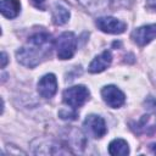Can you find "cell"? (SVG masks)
Here are the masks:
<instances>
[{
    "label": "cell",
    "mask_w": 156,
    "mask_h": 156,
    "mask_svg": "<svg viewBox=\"0 0 156 156\" xmlns=\"http://www.w3.org/2000/svg\"><path fill=\"white\" fill-rule=\"evenodd\" d=\"M149 147H150L151 152L156 155V143H152V144H150V145H149Z\"/></svg>",
    "instance_id": "603a6c76"
},
{
    "label": "cell",
    "mask_w": 156,
    "mask_h": 156,
    "mask_svg": "<svg viewBox=\"0 0 156 156\" xmlns=\"http://www.w3.org/2000/svg\"><path fill=\"white\" fill-rule=\"evenodd\" d=\"M145 105L147 106L149 110H151L152 112H156V100L151 96H149L147 100H145Z\"/></svg>",
    "instance_id": "d6986e66"
},
{
    "label": "cell",
    "mask_w": 156,
    "mask_h": 156,
    "mask_svg": "<svg viewBox=\"0 0 156 156\" xmlns=\"http://www.w3.org/2000/svg\"><path fill=\"white\" fill-rule=\"evenodd\" d=\"M58 117L61 119H65V121H73L77 118V112L73 108H71L69 111L67 108H62L58 111Z\"/></svg>",
    "instance_id": "e0dca14e"
},
{
    "label": "cell",
    "mask_w": 156,
    "mask_h": 156,
    "mask_svg": "<svg viewBox=\"0 0 156 156\" xmlns=\"http://www.w3.org/2000/svg\"><path fill=\"white\" fill-rule=\"evenodd\" d=\"M108 154L112 156H126L129 154V145L124 139H113L108 144Z\"/></svg>",
    "instance_id": "2e32d148"
},
{
    "label": "cell",
    "mask_w": 156,
    "mask_h": 156,
    "mask_svg": "<svg viewBox=\"0 0 156 156\" xmlns=\"http://www.w3.org/2000/svg\"><path fill=\"white\" fill-rule=\"evenodd\" d=\"M30 4L38 10H45V0H30Z\"/></svg>",
    "instance_id": "ffe728a7"
},
{
    "label": "cell",
    "mask_w": 156,
    "mask_h": 156,
    "mask_svg": "<svg viewBox=\"0 0 156 156\" xmlns=\"http://www.w3.org/2000/svg\"><path fill=\"white\" fill-rule=\"evenodd\" d=\"M90 98V91L85 85H73L63 90L62 100L63 102L69 106V108L77 110L82 107Z\"/></svg>",
    "instance_id": "3957f363"
},
{
    "label": "cell",
    "mask_w": 156,
    "mask_h": 156,
    "mask_svg": "<svg viewBox=\"0 0 156 156\" xmlns=\"http://www.w3.org/2000/svg\"><path fill=\"white\" fill-rule=\"evenodd\" d=\"M69 10L67 7H65L63 5L56 2L52 6V22L56 26H62L65 23H67V21L69 20Z\"/></svg>",
    "instance_id": "9a60e30c"
},
{
    "label": "cell",
    "mask_w": 156,
    "mask_h": 156,
    "mask_svg": "<svg viewBox=\"0 0 156 156\" xmlns=\"http://www.w3.org/2000/svg\"><path fill=\"white\" fill-rule=\"evenodd\" d=\"M67 140H68V145H71V147H77L78 151H83L85 145H87V138L82 130L76 129V128H71L67 130Z\"/></svg>",
    "instance_id": "7c38bea8"
},
{
    "label": "cell",
    "mask_w": 156,
    "mask_h": 156,
    "mask_svg": "<svg viewBox=\"0 0 156 156\" xmlns=\"http://www.w3.org/2000/svg\"><path fill=\"white\" fill-rule=\"evenodd\" d=\"M133 43L139 46H145L156 39V23L154 24H145L136 29H134L130 34Z\"/></svg>",
    "instance_id": "ba28073f"
},
{
    "label": "cell",
    "mask_w": 156,
    "mask_h": 156,
    "mask_svg": "<svg viewBox=\"0 0 156 156\" xmlns=\"http://www.w3.org/2000/svg\"><path fill=\"white\" fill-rule=\"evenodd\" d=\"M0 11L4 17L12 20L18 16L21 11V4L18 0H1Z\"/></svg>",
    "instance_id": "5bb4252c"
},
{
    "label": "cell",
    "mask_w": 156,
    "mask_h": 156,
    "mask_svg": "<svg viewBox=\"0 0 156 156\" xmlns=\"http://www.w3.org/2000/svg\"><path fill=\"white\" fill-rule=\"evenodd\" d=\"M7 62H9L7 54H6L5 51H2V52H1V68H5L6 65H7Z\"/></svg>",
    "instance_id": "7402d4cb"
},
{
    "label": "cell",
    "mask_w": 156,
    "mask_h": 156,
    "mask_svg": "<svg viewBox=\"0 0 156 156\" xmlns=\"http://www.w3.org/2000/svg\"><path fill=\"white\" fill-rule=\"evenodd\" d=\"M101 98L105 101V104L107 106H110L111 108H119L126 102L124 93L119 88H117L116 85H112V84L105 85L101 89Z\"/></svg>",
    "instance_id": "8992f818"
},
{
    "label": "cell",
    "mask_w": 156,
    "mask_h": 156,
    "mask_svg": "<svg viewBox=\"0 0 156 156\" xmlns=\"http://www.w3.org/2000/svg\"><path fill=\"white\" fill-rule=\"evenodd\" d=\"M38 93L44 99H51L57 91V79L54 73L44 74L37 84Z\"/></svg>",
    "instance_id": "9c48e42d"
},
{
    "label": "cell",
    "mask_w": 156,
    "mask_h": 156,
    "mask_svg": "<svg viewBox=\"0 0 156 156\" xmlns=\"http://www.w3.org/2000/svg\"><path fill=\"white\" fill-rule=\"evenodd\" d=\"M113 4L118 7H130L134 0H112Z\"/></svg>",
    "instance_id": "ac0fdd59"
},
{
    "label": "cell",
    "mask_w": 156,
    "mask_h": 156,
    "mask_svg": "<svg viewBox=\"0 0 156 156\" xmlns=\"http://www.w3.org/2000/svg\"><path fill=\"white\" fill-rule=\"evenodd\" d=\"M95 24L101 32L107 33V34H121L127 29V23L126 22H123L118 18L111 17V16H105V17L96 18Z\"/></svg>",
    "instance_id": "52a82bcc"
},
{
    "label": "cell",
    "mask_w": 156,
    "mask_h": 156,
    "mask_svg": "<svg viewBox=\"0 0 156 156\" xmlns=\"http://www.w3.org/2000/svg\"><path fill=\"white\" fill-rule=\"evenodd\" d=\"M32 151L35 155H67L73 151L52 139H35L32 141Z\"/></svg>",
    "instance_id": "7a4b0ae2"
},
{
    "label": "cell",
    "mask_w": 156,
    "mask_h": 156,
    "mask_svg": "<svg viewBox=\"0 0 156 156\" xmlns=\"http://www.w3.org/2000/svg\"><path fill=\"white\" fill-rule=\"evenodd\" d=\"M52 46V37L46 32H39L30 35L27 43L16 51V58L21 65L34 68L50 56Z\"/></svg>",
    "instance_id": "6da1fadb"
},
{
    "label": "cell",
    "mask_w": 156,
    "mask_h": 156,
    "mask_svg": "<svg viewBox=\"0 0 156 156\" xmlns=\"http://www.w3.org/2000/svg\"><path fill=\"white\" fill-rule=\"evenodd\" d=\"M146 7L150 11H156V0H145Z\"/></svg>",
    "instance_id": "44dd1931"
},
{
    "label": "cell",
    "mask_w": 156,
    "mask_h": 156,
    "mask_svg": "<svg viewBox=\"0 0 156 156\" xmlns=\"http://www.w3.org/2000/svg\"><path fill=\"white\" fill-rule=\"evenodd\" d=\"M83 129L87 135H90L95 139L102 138L107 133V126L105 119L99 115H88L83 122Z\"/></svg>",
    "instance_id": "5b68a950"
},
{
    "label": "cell",
    "mask_w": 156,
    "mask_h": 156,
    "mask_svg": "<svg viewBox=\"0 0 156 156\" xmlns=\"http://www.w3.org/2000/svg\"><path fill=\"white\" fill-rule=\"evenodd\" d=\"M132 129L134 133L136 134H143V133H146V134H154L156 133V122L155 123H151V116L150 115H144L141 116V118L135 122L134 124H130Z\"/></svg>",
    "instance_id": "8fae6325"
},
{
    "label": "cell",
    "mask_w": 156,
    "mask_h": 156,
    "mask_svg": "<svg viewBox=\"0 0 156 156\" xmlns=\"http://www.w3.org/2000/svg\"><path fill=\"white\" fill-rule=\"evenodd\" d=\"M77 1L90 13L105 12L111 5V0H77Z\"/></svg>",
    "instance_id": "4fadbf2b"
},
{
    "label": "cell",
    "mask_w": 156,
    "mask_h": 156,
    "mask_svg": "<svg viewBox=\"0 0 156 156\" xmlns=\"http://www.w3.org/2000/svg\"><path fill=\"white\" fill-rule=\"evenodd\" d=\"M111 62H112L111 51L105 50L100 55H98L93 58V61L88 66V71L90 73H100V72L105 71L107 67H110Z\"/></svg>",
    "instance_id": "30bf717a"
},
{
    "label": "cell",
    "mask_w": 156,
    "mask_h": 156,
    "mask_svg": "<svg viewBox=\"0 0 156 156\" xmlns=\"http://www.w3.org/2000/svg\"><path fill=\"white\" fill-rule=\"evenodd\" d=\"M77 50V38L73 32H63L56 39V52L60 60H69Z\"/></svg>",
    "instance_id": "277c9868"
}]
</instances>
